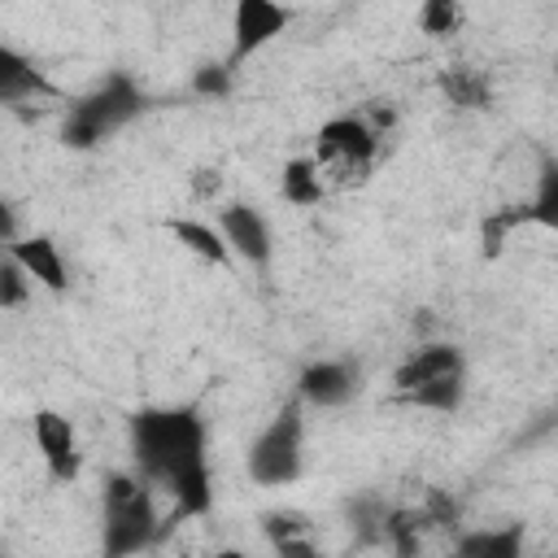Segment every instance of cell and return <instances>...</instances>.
Instances as JSON below:
<instances>
[{"label": "cell", "instance_id": "1", "mask_svg": "<svg viewBox=\"0 0 558 558\" xmlns=\"http://www.w3.org/2000/svg\"><path fill=\"white\" fill-rule=\"evenodd\" d=\"M131 462L135 471L170 497L174 519H205L214 506V475H209V427L196 405H144L126 418Z\"/></svg>", "mask_w": 558, "mask_h": 558}, {"label": "cell", "instance_id": "2", "mask_svg": "<svg viewBox=\"0 0 558 558\" xmlns=\"http://www.w3.org/2000/svg\"><path fill=\"white\" fill-rule=\"evenodd\" d=\"M100 523H105V554L126 558L140 549H153L166 532V514L157 510V488L131 466L109 471L100 493Z\"/></svg>", "mask_w": 558, "mask_h": 558}, {"label": "cell", "instance_id": "3", "mask_svg": "<svg viewBox=\"0 0 558 558\" xmlns=\"http://www.w3.org/2000/svg\"><path fill=\"white\" fill-rule=\"evenodd\" d=\"M144 109H148L144 87L131 74H109V78H100L87 96H78L65 109V118H61V144L87 153V148L105 144L109 135H118L126 122H135Z\"/></svg>", "mask_w": 558, "mask_h": 558}, {"label": "cell", "instance_id": "4", "mask_svg": "<svg viewBox=\"0 0 558 558\" xmlns=\"http://www.w3.org/2000/svg\"><path fill=\"white\" fill-rule=\"evenodd\" d=\"M244 471L257 488H288L305 471V405L292 397L279 405V414L253 436L244 453Z\"/></svg>", "mask_w": 558, "mask_h": 558}, {"label": "cell", "instance_id": "5", "mask_svg": "<svg viewBox=\"0 0 558 558\" xmlns=\"http://www.w3.org/2000/svg\"><path fill=\"white\" fill-rule=\"evenodd\" d=\"M384 135L362 113H336L314 131V161L327 174V183H362L379 157Z\"/></svg>", "mask_w": 558, "mask_h": 558}, {"label": "cell", "instance_id": "6", "mask_svg": "<svg viewBox=\"0 0 558 558\" xmlns=\"http://www.w3.org/2000/svg\"><path fill=\"white\" fill-rule=\"evenodd\" d=\"M362 392V362L357 357H314L296 375V401L310 410H340Z\"/></svg>", "mask_w": 558, "mask_h": 558}, {"label": "cell", "instance_id": "7", "mask_svg": "<svg viewBox=\"0 0 558 558\" xmlns=\"http://www.w3.org/2000/svg\"><path fill=\"white\" fill-rule=\"evenodd\" d=\"M292 26V9L283 0H235L231 4V65L257 57L266 44H275L279 35H288Z\"/></svg>", "mask_w": 558, "mask_h": 558}, {"label": "cell", "instance_id": "8", "mask_svg": "<svg viewBox=\"0 0 558 558\" xmlns=\"http://www.w3.org/2000/svg\"><path fill=\"white\" fill-rule=\"evenodd\" d=\"M214 227L222 231V240H227V248H231L235 262L257 266V270L270 266V257H275V235H270V222H266V214H262L257 205H248V201H227V205H218Z\"/></svg>", "mask_w": 558, "mask_h": 558}, {"label": "cell", "instance_id": "9", "mask_svg": "<svg viewBox=\"0 0 558 558\" xmlns=\"http://www.w3.org/2000/svg\"><path fill=\"white\" fill-rule=\"evenodd\" d=\"M31 440L39 449L44 471L57 484H74L83 471V445H78V427L61 414V410H35L31 418Z\"/></svg>", "mask_w": 558, "mask_h": 558}, {"label": "cell", "instance_id": "10", "mask_svg": "<svg viewBox=\"0 0 558 558\" xmlns=\"http://www.w3.org/2000/svg\"><path fill=\"white\" fill-rule=\"evenodd\" d=\"M466 371V353L453 344V340H423L414 344L397 366H392V392H410L427 379H440V375H458Z\"/></svg>", "mask_w": 558, "mask_h": 558}, {"label": "cell", "instance_id": "11", "mask_svg": "<svg viewBox=\"0 0 558 558\" xmlns=\"http://www.w3.org/2000/svg\"><path fill=\"white\" fill-rule=\"evenodd\" d=\"M9 257L31 275L35 288L57 292V296L70 292V262H65V253L52 235H17L9 244Z\"/></svg>", "mask_w": 558, "mask_h": 558}, {"label": "cell", "instance_id": "12", "mask_svg": "<svg viewBox=\"0 0 558 558\" xmlns=\"http://www.w3.org/2000/svg\"><path fill=\"white\" fill-rule=\"evenodd\" d=\"M52 83L44 78V70L13 44L0 39V105L4 109H22L31 100H48Z\"/></svg>", "mask_w": 558, "mask_h": 558}, {"label": "cell", "instance_id": "13", "mask_svg": "<svg viewBox=\"0 0 558 558\" xmlns=\"http://www.w3.org/2000/svg\"><path fill=\"white\" fill-rule=\"evenodd\" d=\"M436 92L445 96V105L462 113H484L493 105V78L475 65H445L436 74Z\"/></svg>", "mask_w": 558, "mask_h": 558}, {"label": "cell", "instance_id": "14", "mask_svg": "<svg viewBox=\"0 0 558 558\" xmlns=\"http://www.w3.org/2000/svg\"><path fill=\"white\" fill-rule=\"evenodd\" d=\"M279 196L292 209H314L327 196V174L318 170L314 157H288L279 170Z\"/></svg>", "mask_w": 558, "mask_h": 558}, {"label": "cell", "instance_id": "15", "mask_svg": "<svg viewBox=\"0 0 558 558\" xmlns=\"http://www.w3.org/2000/svg\"><path fill=\"white\" fill-rule=\"evenodd\" d=\"M453 554L462 558H519L523 554V527L506 523V527H471L453 536Z\"/></svg>", "mask_w": 558, "mask_h": 558}, {"label": "cell", "instance_id": "16", "mask_svg": "<svg viewBox=\"0 0 558 558\" xmlns=\"http://www.w3.org/2000/svg\"><path fill=\"white\" fill-rule=\"evenodd\" d=\"M170 235H174L192 257H201V262H209V266H231V262H235L231 248H227V240H222V231H218L209 218H170Z\"/></svg>", "mask_w": 558, "mask_h": 558}, {"label": "cell", "instance_id": "17", "mask_svg": "<svg viewBox=\"0 0 558 558\" xmlns=\"http://www.w3.org/2000/svg\"><path fill=\"white\" fill-rule=\"evenodd\" d=\"M401 401L414 405V410H432V414H458V410L466 405V371L427 379V384L401 392Z\"/></svg>", "mask_w": 558, "mask_h": 558}, {"label": "cell", "instance_id": "18", "mask_svg": "<svg viewBox=\"0 0 558 558\" xmlns=\"http://www.w3.org/2000/svg\"><path fill=\"white\" fill-rule=\"evenodd\" d=\"M262 532L266 541L279 549V554H314V541H310V523L301 510H266L262 514Z\"/></svg>", "mask_w": 558, "mask_h": 558}, {"label": "cell", "instance_id": "19", "mask_svg": "<svg viewBox=\"0 0 558 558\" xmlns=\"http://www.w3.org/2000/svg\"><path fill=\"white\" fill-rule=\"evenodd\" d=\"M466 26L462 0H418V31L427 39H453Z\"/></svg>", "mask_w": 558, "mask_h": 558}, {"label": "cell", "instance_id": "20", "mask_svg": "<svg viewBox=\"0 0 558 558\" xmlns=\"http://www.w3.org/2000/svg\"><path fill=\"white\" fill-rule=\"evenodd\" d=\"M523 222H532V218H527V201H523V205H510V209H493V214L484 218V227H480L484 253H488V257H497V253L506 248V240H510Z\"/></svg>", "mask_w": 558, "mask_h": 558}, {"label": "cell", "instance_id": "21", "mask_svg": "<svg viewBox=\"0 0 558 558\" xmlns=\"http://www.w3.org/2000/svg\"><path fill=\"white\" fill-rule=\"evenodd\" d=\"M388 501L379 497V493H362V497H353L349 506H344V514H349V523L366 536V541H384V519H388Z\"/></svg>", "mask_w": 558, "mask_h": 558}, {"label": "cell", "instance_id": "22", "mask_svg": "<svg viewBox=\"0 0 558 558\" xmlns=\"http://www.w3.org/2000/svg\"><path fill=\"white\" fill-rule=\"evenodd\" d=\"M235 87V65L231 61H205L192 70V96L201 100H227Z\"/></svg>", "mask_w": 558, "mask_h": 558}, {"label": "cell", "instance_id": "23", "mask_svg": "<svg viewBox=\"0 0 558 558\" xmlns=\"http://www.w3.org/2000/svg\"><path fill=\"white\" fill-rule=\"evenodd\" d=\"M527 218L541 222V227H554V222H558V170H554L549 157H545V166H541L536 196L527 201Z\"/></svg>", "mask_w": 558, "mask_h": 558}, {"label": "cell", "instance_id": "24", "mask_svg": "<svg viewBox=\"0 0 558 558\" xmlns=\"http://www.w3.org/2000/svg\"><path fill=\"white\" fill-rule=\"evenodd\" d=\"M31 275L9 257V248H0V310H22L31 301Z\"/></svg>", "mask_w": 558, "mask_h": 558}, {"label": "cell", "instance_id": "25", "mask_svg": "<svg viewBox=\"0 0 558 558\" xmlns=\"http://www.w3.org/2000/svg\"><path fill=\"white\" fill-rule=\"evenodd\" d=\"M187 187H192V201H196V205H218V196H222V170L196 166V170L187 174Z\"/></svg>", "mask_w": 558, "mask_h": 558}, {"label": "cell", "instance_id": "26", "mask_svg": "<svg viewBox=\"0 0 558 558\" xmlns=\"http://www.w3.org/2000/svg\"><path fill=\"white\" fill-rule=\"evenodd\" d=\"M17 235H22V218H17V205H13L9 196H0V248H9Z\"/></svg>", "mask_w": 558, "mask_h": 558}]
</instances>
